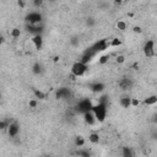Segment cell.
Returning <instances> with one entry per match:
<instances>
[{"label": "cell", "instance_id": "6da1fadb", "mask_svg": "<svg viewBox=\"0 0 157 157\" xmlns=\"http://www.w3.org/2000/svg\"><path fill=\"white\" fill-rule=\"evenodd\" d=\"M92 112L97 119L98 123H103L107 118V113H108V109H107V104H103V103H97V104H93V108H92Z\"/></svg>", "mask_w": 157, "mask_h": 157}, {"label": "cell", "instance_id": "7a4b0ae2", "mask_svg": "<svg viewBox=\"0 0 157 157\" xmlns=\"http://www.w3.org/2000/svg\"><path fill=\"white\" fill-rule=\"evenodd\" d=\"M88 70V65L81 63L80 60L78 61H75L72 65H71V75H74L75 77H81L83 76Z\"/></svg>", "mask_w": 157, "mask_h": 157}, {"label": "cell", "instance_id": "3957f363", "mask_svg": "<svg viewBox=\"0 0 157 157\" xmlns=\"http://www.w3.org/2000/svg\"><path fill=\"white\" fill-rule=\"evenodd\" d=\"M27 25H39L43 22V15L39 11H31L25 16Z\"/></svg>", "mask_w": 157, "mask_h": 157}, {"label": "cell", "instance_id": "277c9868", "mask_svg": "<svg viewBox=\"0 0 157 157\" xmlns=\"http://www.w3.org/2000/svg\"><path fill=\"white\" fill-rule=\"evenodd\" d=\"M92 108H93V103L88 98H83V99L78 101V103L76 104V112L77 113H81L82 115L85 113H87V112H91Z\"/></svg>", "mask_w": 157, "mask_h": 157}, {"label": "cell", "instance_id": "5b68a950", "mask_svg": "<svg viewBox=\"0 0 157 157\" xmlns=\"http://www.w3.org/2000/svg\"><path fill=\"white\" fill-rule=\"evenodd\" d=\"M142 52H144V55L146 58H152L155 56V40L152 39H148L144 43V47H142Z\"/></svg>", "mask_w": 157, "mask_h": 157}, {"label": "cell", "instance_id": "8992f818", "mask_svg": "<svg viewBox=\"0 0 157 157\" xmlns=\"http://www.w3.org/2000/svg\"><path fill=\"white\" fill-rule=\"evenodd\" d=\"M109 47H110L109 42H108L107 39H104V38H103V39L97 40V42H96L92 47H90V48H91V49L97 54V53H99V52H104V50H105V49H108Z\"/></svg>", "mask_w": 157, "mask_h": 157}, {"label": "cell", "instance_id": "52a82bcc", "mask_svg": "<svg viewBox=\"0 0 157 157\" xmlns=\"http://www.w3.org/2000/svg\"><path fill=\"white\" fill-rule=\"evenodd\" d=\"M97 54L91 49V48H88V49H86L85 52H83V54L81 55V58H80V61L81 63H83V64H86V65H88L91 61H92V59L96 56Z\"/></svg>", "mask_w": 157, "mask_h": 157}, {"label": "cell", "instance_id": "ba28073f", "mask_svg": "<svg viewBox=\"0 0 157 157\" xmlns=\"http://www.w3.org/2000/svg\"><path fill=\"white\" fill-rule=\"evenodd\" d=\"M18 134H20V125H18V123H16V121L10 123V125L7 128V135L10 137H16Z\"/></svg>", "mask_w": 157, "mask_h": 157}, {"label": "cell", "instance_id": "9c48e42d", "mask_svg": "<svg viewBox=\"0 0 157 157\" xmlns=\"http://www.w3.org/2000/svg\"><path fill=\"white\" fill-rule=\"evenodd\" d=\"M83 121H85L87 125H90V126H93V125H96V124L98 123L92 110H91V112H87V113L83 114Z\"/></svg>", "mask_w": 157, "mask_h": 157}, {"label": "cell", "instance_id": "30bf717a", "mask_svg": "<svg viewBox=\"0 0 157 157\" xmlns=\"http://www.w3.org/2000/svg\"><path fill=\"white\" fill-rule=\"evenodd\" d=\"M26 28L28 32H32V33H34V36H37L43 32L44 26H43V23H39V25H27L26 23Z\"/></svg>", "mask_w": 157, "mask_h": 157}, {"label": "cell", "instance_id": "8fae6325", "mask_svg": "<svg viewBox=\"0 0 157 157\" xmlns=\"http://www.w3.org/2000/svg\"><path fill=\"white\" fill-rule=\"evenodd\" d=\"M31 42L33 44V47L37 49V50H40L43 48V37L42 34H37V36H33L31 38Z\"/></svg>", "mask_w": 157, "mask_h": 157}, {"label": "cell", "instance_id": "7c38bea8", "mask_svg": "<svg viewBox=\"0 0 157 157\" xmlns=\"http://www.w3.org/2000/svg\"><path fill=\"white\" fill-rule=\"evenodd\" d=\"M70 96V90L67 87H60L56 90L55 92V97L58 99H63V98H67Z\"/></svg>", "mask_w": 157, "mask_h": 157}, {"label": "cell", "instance_id": "4fadbf2b", "mask_svg": "<svg viewBox=\"0 0 157 157\" xmlns=\"http://www.w3.org/2000/svg\"><path fill=\"white\" fill-rule=\"evenodd\" d=\"M90 88H91V91L94 92V93H102V92L104 91L105 86H104L103 82H94V83L90 85Z\"/></svg>", "mask_w": 157, "mask_h": 157}, {"label": "cell", "instance_id": "5bb4252c", "mask_svg": "<svg viewBox=\"0 0 157 157\" xmlns=\"http://www.w3.org/2000/svg\"><path fill=\"white\" fill-rule=\"evenodd\" d=\"M119 104H120V107H123V108H130V107H131V97H129V96H123V97L119 99Z\"/></svg>", "mask_w": 157, "mask_h": 157}, {"label": "cell", "instance_id": "9a60e30c", "mask_svg": "<svg viewBox=\"0 0 157 157\" xmlns=\"http://www.w3.org/2000/svg\"><path fill=\"white\" fill-rule=\"evenodd\" d=\"M119 86H120L123 90H128V88H130V87L132 86V81H131L130 78H128V77H124V78L119 82Z\"/></svg>", "mask_w": 157, "mask_h": 157}, {"label": "cell", "instance_id": "2e32d148", "mask_svg": "<svg viewBox=\"0 0 157 157\" xmlns=\"http://www.w3.org/2000/svg\"><path fill=\"white\" fill-rule=\"evenodd\" d=\"M85 137L83 136H81V135H77L75 139H74V145L76 146V147H78V148H81V147H83L85 146Z\"/></svg>", "mask_w": 157, "mask_h": 157}, {"label": "cell", "instance_id": "e0dca14e", "mask_svg": "<svg viewBox=\"0 0 157 157\" xmlns=\"http://www.w3.org/2000/svg\"><path fill=\"white\" fill-rule=\"evenodd\" d=\"M144 103H145L146 105H153V104H156V103H157V96H156V94H152V96L146 97V98L144 99Z\"/></svg>", "mask_w": 157, "mask_h": 157}, {"label": "cell", "instance_id": "ac0fdd59", "mask_svg": "<svg viewBox=\"0 0 157 157\" xmlns=\"http://www.w3.org/2000/svg\"><path fill=\"white\" fill-rule=\"evenodd\" d=\"M121 156L123 157H135L134 151L131 150V147H128V146H124L121 148Z\"/></svg>", "mask_w": 157, "mask_h": 157}, {"label": "cell", "instance_id": "d6986e66", "mask_svg": "<svg viewBox=\"0 0 157 157\" xmlns=\"http://www.w3.org/2000/svg\"><path fill=\"white\" fill-rule=\"evenodd\" d=\"M88 141L91 142V144H98L99 142V135H98V132H91L90 135H88Z\"/></svg>", "mask_w": 157, "mask_h": 157}, {"label": "cell", "instance_id": "ffe728a7", "mask_svg": "<svg viewBox=\"0 0 157 157\" xmlns=\"http://www.w3.org/2000/svg\"><path fill=\"white\" fill-rule=\"evenodd\" d=\"M10 36H11V38H13V39L20 38V36H21V29H20L18 27H13V28H11V31H10Z\"/></svg>", "mask_w": 157, "mask_h": 157}, {"label": "cell", "instance_id": "44dd1931", "mask_svg": "<svg viewBox=\"0 0 157 157\" xmlns=\"http://www.w3.org/2000/svg\"><path fill=\"white\" fill-rule=\"evenodd\" d=\"M33 94H34V97H36V99H45V93L44 92H42L40 90H38V88H33Z\"/></svg>", "mask_w": 157, "mask_h": 157}, {"label": "cell", "instance_id": "7402d4cb", "mask_svg": "<svg viewBox=\"0 0 157 157\" xmlns=\"http://www.w3.org/2000/svg\"><path fill=\"white\" fill-rule=\"evenodd\" d=\"M77 156H80V157H91V152L87 150V148H78V151H77Z\"/></svg>", "mask_w": 157, "mask_h": 157}, {"label": "cell", "instance_id": "603a6c76", "mask_svg": "<svg viewBox=\"0 0 157 157\" xmlns=\"http://www.w3.org/2000/svg\"><path fill=\"white\" fill-rule=\"evenodd\" d=\"M32 72L36 74V75H39L42 72V65L39 63H34L33 66H32Z\"/></svg>", "mask_w": 157, "mask_h": 157}, {"label": "cell", "instance_id": "cb8c5ba5", "mask_svg": "<svg viewBox=\"0 0 157 157\" xmlns=\"http://www.w3.org/2000/svg\"><path fill=\"white\" fill-rule=\"evenodd\" d=\"M126 27H128V23H126L124 20H119V21L117 22V28H118L119 31H125Z\"/></svg>", "mask_w": 157, "mask_h": 157}, {"label": "cell", "instance_id": "d4e9b609", "mask_svg": "<svg viewBox=\"0 0 157 157\" xmlns=\"http://www.w3.org/2000/svg\"><path fill=\"white\" fill-rule=\"evenodd\" d=\"M109 44H110V47H120V45H121V40L115 37V38H112V39H110Z\"/></svg>", "mask_w": 157, "mask_h": 157}, {"label": "cell", "instance_id": "484cf974", "mask_svg": "<svg viewBox=\"0 0 157 157\" xmlns=\"http://www.w3.org/2000/svg\"><path fill=\"white\" fill-rule=\"evenodd\" d=\"M108 60H109V56H108V55H102V56L98 58V64L103 65V64L108 63Z\"/></svg>", "mask_w": 157, "mask_h": 157}, {"label": "cell", "instance_id": "4316f807", "mask_svg": "<svg viewBox=\"0 0 157 157\" xmlns=\"http://www.w3.org/2000/svg\"><path fill=\"white\" fill-rule=\"evenodd\" d=\"M9 125H10V123H9L7 120H1V121H0V129H1V130H7Z\"/></svg>", "mask_w": 157, "mask_h": 157}, {"label": "cell", "instance_id": "83f0119b", "mask_svg": "<svg viewBox=\"0 0 157 157\" xmlns=\"http://www.w3.org/2000/svg\"><path fill=\"white\" fill-rule=\"evenodd\" d=\"M115 60H117V63H118V64H123V63L125 61V56H124V55H121V54H120V55H117Z\"/></svg>", "mask_w": 157, "mask_h": 157}, {"label": "cell", "instance_id": "f1b7e54d", "mask_svg": "<svg viewBox=\"0 0 157 157\" xmlns=\"http://www.w3.org/2000/svg\"><path fill=\"white\" fill-rule=\"evenodd\" d=\"M98 103H103V104H108V97L107 96H102L98 99Z\"/></svg>", "mask_w": 157, "mask_h": 157}, {"label": "cell", "instance_id": "f546056e", "mask_svg": "<svg viewBox=\"0 0 157 157\" xmlns=\"http://www.w3.org/2000/svg\"><path fill=\"white\" fill-rule=\"evenodd\" d=\"M132 32L134 33H142V28L140 26H134L132 27Z\"/></svg>", "mask_w": 157, "mask_h": 157}, {"label": "cell", "instance_id": "4dcf8cb0", "mask_svg": "<svg viewBox=\"0 0 157 157\" xmlns=\"http://www.w3.org/2000/svg\"><path fill=\"white\" fill-rule=\"evenodd\" d=\"M140 104V101L137 98H131V107H137Z\"/></svg>", "mask_w": 157, "mask_h": 157}, {"label": "cell", "instance_id": "1f68e13d", "mask_svg": "<svg viewBox=\"0 0 157 157\" xmlns=\"http://www.w3.org/2000/svg\"><path fill=\"white\" fill-rule=\"evenodd\" d=\"M37 104H38V101H37V99H31V101H29V107H31V108H36Z\"/></svg>", "mask_w": 157, "mask_h": 157}, {"label": "cell", "instance_id": "d6a6232c", "mask_svg": "<svg viewBox=\"0 0 157 157\" xmlns=\"http://www.w3.org/2000/svg\"><path fill=\"white\" fill-rule=\"evenodd\" d=\"M33 5L34 6H40V5H43V1L42 0H34L33 1Z\"/></svg>", "mask_w": 157, "mask_h": 157}, {"label": "cell", "instance_id": "836d02e7", "mask_svg": "<svg viewBox=\"0 0 157 157\" xmlns=\"http://www.w3.org/2000/svg\"><path fill=\"white\" fill-rule=\"evenodd\" d=\"M17 5H18L21 9H23V7H25V5H26V2H25V1H22V0H18V1H17Z\"/></svg>", "mask_w": 157, "mask_h": 157}, {"label": "cell", "instance_id": "e575fe53", "mask_svg": "<svg viewBox=\"0 0 157 157\" xmlns=\"http://www.w3.org/2000/svg\"><path fill=\"white\" fill-rule=\"evenodd\" d=\"M152 121H153L155 124H157V113L153 115V118H152Z\"/></svg>", "mask_w": 157, "mask_h": 157}, {"label": "cell", "instance_id": "d590c367", "mask_svg": "<svg viewBox=\"0 0 157 157\" xmlns=\"http://www.w3.org/2000/svg\"><path fill=\"white\" fill-rule=\"evenodd\" d=\"M44 157H50V156H44Z\"/></svg>", "mask_w": 157, "mask_h": 157}]
</instances>
